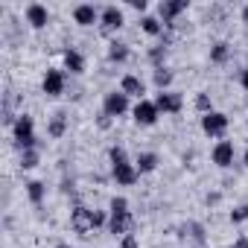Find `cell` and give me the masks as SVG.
<instances>
[{
    "label": "cell",
    "mask_w": 248,
    "mask_h": 248,
    "mask_svg": "<svg viewBox=\"0 0 248 248\" xmlns=\"http://www.w3.org/2000/svg\"><path fill=\"white\" fill-rule=\"evenodd\" d=\"M12 140H15V149L18 152H27V149H38V138H35V120L30 114H18V123L12 126Z\"/></svg>",
    "instance_id": "2"
},
{
    "label": "cell",
    "mask_w": 248,
    "mask_h": 248,
    "mask_svg": "<svg viewBox=\"0 0 248 248\" xmlns=\"http://www.w3.org/2000/svg\"><path fill=\"white\" fill-rule=\"evenodd\" d=\"M132 117H135L138 126H155L158 117H161V111H158L155 99H140V102L132 108Z\"/></svg>",
    "instance_id": "7"
},
{
    "label": "cell",
    "mask_w": 248,
    "mask_h": 248,
    "mask_svg": "<svg viewBox=\"0 0 248 248\" xmlns=\"http://www.w3.org/2000/svg\"><path fill=\"white\" fill-rule=\"evenodd\" d=\"M38 161H41L38 149H27V152H21V170H35Z\"/></svg>",
    "instance_id": "27"
},
{
    "label": "cell",
    "mask_w": 248,
    "mask_h": 248,
    "mask_svg": "<svg viewBox=\"0 0 248 248\" xmlns=\"http://www.w3.org/2000/svg\"><path fill=\"white\" fill-rule=\"evenodd\" d=\"M111 123H114V120H111L108 114H99V117H96V126H99L102 132H108V129H111Z\"/></svg>",
    "instance_id": "31"
},
{
    "label": "cell",
    "mask_w": 248,
    "mask_h": 248,
    "mask_svg": "<svg viewBox=\"0 0 248 248\" xmlns=\"http://www.w3.org/2000/svg\"><path fill=\"white\" fill-rule=\"evenodd\" d=\"M187 0H161V6H158V18H161V24L167 27V30H172L175 27V18L181 15V12H187Z\"/></svg>",
    "instance_id": "6"
},
{
    "label": "cell",
    "mask_w": 248,
    "mask_h": 248,
    "mask_svg": "<svg viewBox=\"0 0 248 248\" xmlns=\"http://www.w3.org/2000/svg\"><path fill=\"white\" fill-rule=\"evenodd\" d=\"M123 24H126V12H123L120 6H114V3L102 6V12H99V30H102V35H111V32L123 30Z\"/></svg>",
    "instance_id": "4"
},
{
    "label": "cell",
    "mask_w": 248,
    "mask_h": 248,
    "mask_svg": "<svg viewBox=\"0 0 248 248\" xmlns=\"http://www.w3.org/2000/svg\"><path fill=\"white\" fill-rule=\"evenodd\" d=\"M193 105H196V111H199L202 117L213 111V99H210V93H204V91H199V93H196V99H193Z\"/></svg>",
    "instance_id": "26"
},
{
    "label": "cell",
    "mask_w": 248,
    "mask_h": 248,
    "mask_svg": "<svg viewBox=\"0 0 248 248\" xmlns=\"http://www.w3.org/2000/svg\"><path fill=\"white\" fill-rule=\"evenodd\" d=\"M64 88H67V76H64V70H59V67H47L44 82H41V91H44L47 96H62Z\"/></svg>",
    "instance_id": "8"
},
{
    "label": "cell",
    "mask_w": 248,
    "mask_h": 248,
    "mask_svg": "<svg viewBox=\"0 0 248 248\" xmlns=\"http://www.w3.org/2000/svg\"><path fill=\"white\" fill-rule=\"evenodd\" d=\"M129 6H132L135 12H140V18H143V12L149 9V3H146V0H132V3H129Z\"/></svg>",
    "instance_id": "32"
},
{
    "label": "cell",
    "mask_w": 248,
    "mask_h": 248,
    "mask_svg": "<svg viewBox=\"0 0 248 248\" xmlns=\"http://www.w3.org/2000/svg\"><path fill=\"white\" fill-rule=\"evenodd\" d=\"M64 132H67V114H64V111H56V114L50 117V123H47V135H50L53 140H62Z\"/></svg>",
    "instance_id": "17"
},
{
    "label": "cell",
    "mask_w": 248,
    "mask_h": 248,
    "mask_svg": "<svg viewBox=\"0 0 248 248\" xmlns=\"http://www.w3.org/2000/svg\"><path fill=\"white\" fill-rule=\"evenodd\" d=\"M178 236H181V239L196 242V248H204V245H207V231H204V225H202V222H196V219L184 222V225L178 228Z\"/></svg>",
    "instance_id": "12"
},
{
    "label": "cell",
    "mask_w": 248,
    "mask_h": 248,
    "mask_svg": "<svg viewBox=\"0 0 248 248\" xmlns=\"http://www.w3.org/2000/svg\"><path fill=\"white\" fill-rule=\"evenodd\" d=\"M204 248H207V245H204Z\"/></svg>",
    "instance_id": "40"
},
{
    "label": "cell",
    "mask_w": 248,
    "mask_h": 248,
    "mask_svg": "<svg viewBox=\"0 0 248 248\" xmlns=\"http://www.w3.org/2000/svg\"><path fill=\"white\" fill-rule=\"evenodd\" d=\"M129 111H132V102H129V96L123 93V91L105 93V99H102V114H108V117L114 120V117H123V114H129Z\"/></svg>",
    "instance_id": "5"
},
{
    "label": "cell",
    "mask_w": 248,
    "mask_h": 248,
    "mask_svg": "<svg viewBox=\"0 0 248 248\" xmlns=\"http://www.w3.org/2000/svg\"><path fill=\"white\" fill-rule=\"evenodd\" d=\"M167 53H170V44H155V47H149V53H146V59H149V64L158 70V67H164V62H167Z\"/></svg>",
    "instance_id": "23"
},
{
    "label": "cell",
    "mask_w": 248,
    "mask_h": 248,
    "mask_svg": "<svg viewBox=\"0 0 248 248\" xmlns=\"http://www.w3.org/2000/svg\"><path fill=\"white\" fill-rule=\"evenodd\" d=\"M129 210V199L126 196H114L108 202V213H126Z\"/></svg>",
    "instance_id": "28"
},
{
    "label": "cell",
    "mask_w": 248,
    "mask_h": 248,
    "mask_svg": "<svg viewBox=\"0 0 248 248\" xmlns=\"http://www.w3.org/2000/svg\"><path fill=\"white\" fill-rule=\"evenodd\" d=\"M56 248H73V245H67V242H59V245H56Z\"/></svg>",
    "instance_id": "38"
},
{
    "label": "cell",
    "mask_w": 248,
    "mask_h": 248,
    "mask_svg": "<svg viewBox=\"0 0 248 248\" xmlns=\"http://www.w3.org/2000/svg\"><path fill=\"white\" fill-rule=\"evenodd\" d=\"M231 248H248V236H236Z\"/></svg>",
    "instance_id": "34"
},
{
    "label": "cell",
    "mask_w": 248,
    "mask_h": 248,
    "mask_svg": "<svg viewBox=\"0 0 248 248\" xmlns=\"http://www.w3.org/2000/svg\"><path fill=\"white\" fill-rule=\"evenodd\" d=\"M108 161H111V175H114V181L120 184V187H132V184H138V178H140V172H138V167L129 161V152L123 149V146H111L108 149Z\"/></svg>",
    "instance_id": "1"
},
{
    "label": "cell",
    "mask_w": 248,
    "mask_h": 248,
    "mask_svg": "<svg viewBox=\"0 0 248 248\" xmlns=\"http://www.w3.org/2000/svg\"><path fill=\"white\" fill-rule=\"evenodd\" d=\"M228 219H231V225H242V222H248V204H239V207H233Z\"/></svg>",
    "instance_id": "29"
},
{
    "label": "cell",
    "mask_w": 248,
    "mask_h": 248,
    "mask_svg": "<svg viewBox=\"0 0 248 248\" xmlns=\"http://www.w3.org/2000/svg\"><path fill=\"white\" fill-rule=\"evenodd\" d=\"M99 12L102 9H96L93 3H79V6H73V21L79 27H93V24H99Z\"/></svg>",
    "instance_id": "15"
},
{
    "label": "cell",
    "mask_w": 248,
    "mask_h": 248,
    "mask_svg": "<svg viewBox=\"0 0 248 248\" xmlns=\"http://www.w3.org/2000/svg\"><path fill=\"white\" fill-rule=\"evenodd\" d=\"M64 70H70L73 76H79V73H85V56L79 53V50H64Z\"/></svg>",
    "instance_id": "19"
},
{
    "label": "cell",
    "mask_w": 248,
    "mask_h": 248,
    "mask_svg": "<svg viewBox=\"0 0 248 248\" xmlns=\"http://www.w3.org/2000/svg\"><path fill=\"white\" fill-rule=\"evenodd\" d=\"M24 15H27V24H30L32 30H44V27L50 24V12H47V6H41V3H30Z\"/></svg>",
    "instance_id": "16"
},
{
    "label": "cell",
    "mask_w": 248,
    "mask_h": 248,
    "mask_svg": "<svg viewBox=\"0 0 248 248\" xmlns=\"http://www.w3.org/2000/svg\"><path fill=\"white\" fill-rule=\"evenodd\" d=\"M70 228H73L76 233L88 236V233L93 231V210H88L85 204H76V207L70 210Z\"/></svg>",
    "instance_id": "10"
},
{
    "label": "cell",
    "mask_w": 248,
    "mask_h": 248,
    "mask_svg": "<svg viewBox=\"0 0 248 248\" xmlns=\"http://www.w3.org/2000/svg\"><path fill=\"white\" fill-rule=\"evenodd\" d=\"M231 59V44L228 41H216L213 47H210V62L213 64H225Z\"/></svg>",
    "instance_id": "25"
},
{
    "label": "cell",
    "mask_w": 248,
    "mask_h": 248,
    "mask_svg": "<svg viewBox=\"0 0 248 248\" xmlns=\"http://www.w3.org/2000/svg\"><path fill=\"white\" fill-rule=\"evenodd\" d=\"M239 85L248 91V67H242V73H239Z\"/></svg>",
    "instance_id": "35"
},
{
    "label": "cell",
    "mask_w": 248,
    "mask_h": 248,
    "mask_svg": "<svg viewBox=\"0 0 248 248\" xmlns=\"http://www.w3.org/2000/svg\"><path fill=\"white\" fill-rule=\"evenodd\" d=\"M172 79H175V73H172L170 67H158V70H152V82H155L158 91H170Z\"/></svg>",
    "instance_id": "24"
},
{
    "label": "cell",
    "mask_w": 248,
    "mask_h": 248,
    "mask_svg": "<svg viewBox=\"0 0 248 248\" xmlns=\"http://www.w3.org/2000/svg\"><path fill=\"white\" fill-rule=\"evenodd\" d=\"M242 24H248V3L242 6Z\"/></svg>",
    "instance_id": "36"
},
{
    "label": "cell",
    "mask_w": 248,
    "mask_h": 248,
    "mask_svg": "<svg viewBox=\"0 0 248 248\" xmlns=\"http://www.w3.org/2000/svg\"><path fill=\"white\" fill-rule=\"evenodd\" d=\"M158 164H161V158H158L155 152H140V155H138V161H135V167H138V172H140V175L155 172V170H158Z\"/></svg>",
    "instance_id": "20"
},
{
    "label": "cell",
    "mask_w": 248,
    "mask_h": 248,
    "mask_svg": "<svg viewBox=\"0 0 248 248\" xmlns=\"http://www.w3.org/2000/svg\"><path fill=\"white\" fill-rule=\"evenodd\" d=\"M140 30H143L146 35H155V38L164 35V24H161L158 15H143V18H140Z\"/></svg>",
    "instance_id": "22"
},
{
    "label": "cell",
    "mask_w": 248,
    "mask_h": 248,
    "mask_svg": "<svg viewBox=\"0 0 248 248\" xmlns=\"http://www.w3.org/2000/svg\"><path fill=\"white\" fill-rule=\"evenodd\" d=\"M233 158H236V146L231 140H219L210 152V161L219 167V170H231L233 167Z\"/></svg>",
    "instance_id": "11"
},
{
    "label": "cell",
    "mask_w": 248,
    "mask_h": 248,
    "mask_svg": "<svg viewBox=\"0 0 248 248\" xmlns=\"http://www.w3.org/2000/svg\"><path fill=\"white\" fill-rule=\"evenodd\" d=\"M228 126H231V120H228L225 111H216V108H213L210 114L202 117V132H204L207 138H225Z\"/></svg>",
    "instance_id": "3"
},
{
    "label": "cell",
    "mask_w": 248,
    "mask_h": 248,
    "mask_svg": "<svg viewBox=\"0 0 248 248\" xmlns=\"http://www.w3.org/2000/svg\"><path fill=\"white\" fill-rule=\"evenodd\" d=\"M245 129H248V120H245Z\"/></svg>",
    "instance_id": "39"
},
{
    "label": "cell",
    "mask_w": 248,
    "mask_h": 248,
    "mask_svg": "<svg viewBox=\"0 0 248 248\" xmlns=\"http://www.w3.org/2000/svg\"><path fill=\"white\" fill-rule=\"evenodd\" d=\"M24 187H27V199H30L35 207H41V202H44V196H47V184H44V181H27Z\"/></svg>",
    "instance_id": "21"
},
{
    "label": "cell",
    "mask_w": 248,
    "mask_h": 248,
    "mask_svg": "<svg viewBox=\"0 0 248 248\" xmlns=\"http://www.w3.org/2000/svg\"><path fill=\"white\" fill-rule=\"evenodd\" d=\"M132 228H135L132 210H126V213H111V219H108V233H114V236H126V233H132Z\"/></svg>",
    "instance_id": "13"
},
{
    "label": "cell",
    "mask_w": 248,
    "mask_h": 248,
    "mask_svg": "<svg viewBox=\"0 0 248 248\" xmlns=\"http://www.w3.org/2000/svg\"><path fill=\"white\" fill-rule=\"evenodd\" d=\"M155 105L161 114H181L184 108V96L178 91H158L155 93Z\"/></svg>",
    "instance_id": "9"
},
{
    "label": "cell",
    "mask_w": 248,
    "mask_h": 248,
    "mask_svg": "<svg viewBox=\"0 0 248 248\" xmlns=\"http://www.w3.org/2000/svg\"><path fill=\"white\" fill-rule=\"evenodd\" d=\"M242 164L248 167V146H245V152H242Z\"/></svg>",
    "instance_id": "37"
},
{
    "label": "cell",
    "mask_w": 248,
    "mask_h": 248,
    "mask_svg": "<svg viewBox=\"0 0 248 248\" xmlns=\"http://www.w3.org/2000/svg\"><path fill=\"white\" fill-rule=\"evenodd\" d=\"M117 248H140V245H138V236L135 233H126V236H120V245Z\"/></svg>",
    "instance_id": "30"
},
{
    "label": "cell",
    "mask_w": 248,
    "mask_h": 248,
    "mask_svg": "<svg viewBox=\"0 0 248 248\" xmlns=\"http://www.w3.org/2000/svg\"><path fill=\"white\" fill-rule=\"evenodd\" d=\"M204 202L213 207V204H219V202H222V193H207V199H204Z\"/></svg>",
    "instance_id": "33"
},
{
    "label": "cell",
    "mask_w": 248,
    "mask_h": 248,
    "mask_svg": "<svg viewBox=\"0 0 248 248\" xmlns=\"http://www.w3.org/2000/svg\"><path fill=\"white\" fill-rule=\"evenodd\" d=\"M120 91L126 93L129 99L135 96V99L140 102V99H143V93H146V82H143L140 76H135V73H126V76L120 79Z\"/></svg>",
    "instance_id": "14"
},
{
    "label": "cell",
    "mask_w": 248,
    "mask_h": 248,
    "mask_svg": "<svg viewBox=\"0 0 248 248\" xmlns=\"http://www.w3.org/2000/svg\"><path fill=\"white\" fill-rule=\"evenodd\" d=\"M129 56H132V50H129L126 41H111V44H108V62H111V64L129 62Z\"/></svg>",
    "instance_id": "18"
}]
</instances>
